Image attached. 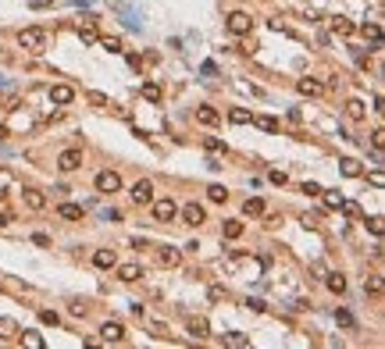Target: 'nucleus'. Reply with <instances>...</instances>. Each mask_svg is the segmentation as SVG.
Segmentation results:
<instances>
[{"mask_svg": "<svg viewBox=\"0 0 385 349\" xmlns=\"http://www.w3.org/2000/svg\"><path fill=\"white\" fill-rule=\"evenodd\" d=\"M18 47L40 54V50L47 47V32H43V29H22V32H18Z\"/></svg>", "mask_w": 385, "mask_h": 349, "instance_id": "f257e3e1", "label": "nucleus"}, {"mask_svg": "<svg viewBox=\"0 0 385 349\" xmlns=\"http://www.w3.org/2000/svg\"><path fill=\"white\" fill-rule=\"evenodd\" d=\"M150 214L157 224H168L178 217V207H175V200H150Z\"/></svg>", "mask_w": 385, "mask_h": 349, "instance_id": "f03ea898", "label": "nucleus"}, {"mask_svg": "<svg viewBox=\"0 0 385 349\" xmlns=\"http://www.w3.org/2000/svg\"><path fill=\"white\" fill-rule=\"evenodd\" d=\"M253 29V18L250 15H243V11H232V15H228V32H232V36H246Z\"/></svg>", "mask_w": 385, "mask_h": 349, "instance_id": "7ed1b4c3", "label": "nucleus"}, {"mask_svg": "<svg viewBox=\"0 0 385 349\" xmlns=\"http://www.w3.org/2000/svg\"><path fill=\"white\" fill-rule=\"evenodd\" d=\"M122 189V175L118 171H100L97 175V192H118Z\"/></svg>", "mask_w": 385, "mask_h": 349, "instance_id": "20e7f679", "label": "nucleus"}, {"mask_svg": "<svg viewBox=\"0 0 385 349\" xmlns=\"http://www.w3.org/2000/svg\"><path fill=\"white\" fill-rule=\"evenodd\" d=\"M132 200H136L139 207H150V200H153V182H150V178H139V182L132 185Z\"/></svg>", "mask_w": 385, "mask_h": 349, "instance_id": "39448f33", "label": "nucleus"}, {"mask_svg": "<svg viewBox=\"0 0 385 349\" xmlns=\"http://www.w3.org/2000/svg\"><path fill=\"white\" fill-rule=\"evenodd\" d=\"M57 168L61 171H75V168H82V150H61V157H57Z\"/></svg>", "mask_w": 385, "mask_h": 349, "instance_id": "423d86ee", "label": "nucleus"}, {"mask_svg": "<svg viewBox=\"0 0 385 349\" xmlns=\"http://www.w3.org/2000/svg\"><path fill=\"white\" fill-rule=\"evenodd\" d=\"M182 221L197 228V224H204V221H207V214H204V207H200V203H185V207H182Z\"/></svg>", "mask_w": 385, "mask_h": 349, "instance_id": "0eeeda50", "label": "nucleus"}, {"mask_svg": "<svg viewBox=\"0 0 385 349\" xmlns=\"http://www.w3.org/2000/svg\"><path fill=\"white\" fill-rule=\"evenodd\" d=\"M50 100H54L57 107H68V103L75 100V89H71V86H64V82H61V86H50Z\"/></svg>", "mask_w": 385, "mask_h": 349, "instance_id": "6e6552de", "label": "nucleus"}, {"mask_svg": "<svg viewBox=\"0 0 385 349\" xmlns=\"http://www.w3.org/2000/svg\"><path fill=\"white\" fill-rule=\"evenodd\" d=\"M100 335H104V342H122L125 338V328L118 321H104L100 324Z\"/></svg>", "mask_w": 385, "mask_h": 349, "instance_id": "1a4fd4ad", "label": "nucleus"}, {"mask_svg": "<svg viewBox=\"0 0 385 349\" xmlns=\"http://www.w3.org/2000/svg\"><path fill=\"white\" fill-rule=\"evenodd\" d=\"M197 122H200V125H218L221 114H218L211 103H204V107H197Z\"/></svg>", "mask_w": 385, "mask_h": 349, "instance_id": "9d476101", "label": "nucleus"}, {"mask_svg": "<svg viewBox=\"0 0 385 349\" xmlns=\"http://www.w3.org/2000/svg\"><path fill=\"white\" fill-rule=\"evenodd\" d=\"M139 96H143V100H150V103H161V96H164V93H161V86H157V82H143V86H139Z\"/></svg>", "mask_w": 385, "mask_h": 349, "instance_id": "9b49d317", "label": "nucleus"}, {"mask_svg": "<svg viewBox=\"0 0 385 349\" xmlns=\"http://www.w3.org/2000/svg\"><path fill=\"white\" fill-rule=\"evenodd\" d=\"M93 264L107 271V267H114V264H118V257H114V250H97V253H93Z\"/></svg>", "mask_w": 385, "mask_h": 349, "instance_id": "f8f14e48", "label": "nucleus"}, {"mask_svg": "<svg viewBox=\"0 0 385 349\" xmlns=\"http://www.w3.org/2000/svg\"><path fill=\"white\" fill-rule=\"evenodd\" d=\"M296 89H300L303 96H321V89H325V86H321V82H314V79H300V82H296Z\"/></svg>", "mask_w": 385, "mask_h": 349, "instance_id": "ddd939ff", "label": "nucleus"}, {"mask_svg": "<svg viewBox=\"0 0 385 349\" xmlns=\"http://www.w3.org/2000/svg\"><path fill=\"white\" fill-rule=\"evenodd\" d=\"M57 214H61L64 221H82V207H79V203H61Z\"/></svg>", "mask_w": 385, "mask_h": 349, "instance_id": "4468645a", "label": "nucleus"}, {"mask_svg": "<svg viewBox=\"0 0 385 349\" xmlns=\"http://www.w3.org/2000/svg\"><path fill=\"white\" fill-rule=\"evenodd\" d=\"M25 203H29L32 210H43V207H47V196H43L40 189H25Z\"/></svg>", "mask_w": 385, "mask_h": 349, "instance_id": "2eb2a0df", "label": "nucleus"}, {"mask_svg": "<svg viewBox=\"0 0 385 349\" xmlns=\"http://www.w3.org/2000/svg\"><path fill=\"white\" fill-rule=\"evenodd\" d=\"M243 231H246L243 221H225V224H221V236H225V239H239Z\"/></svg>", "mask_w": 385, "mask_h": 349, "instance_id": "dca6fc26", "label": "nucleus"}, {"mask_svg": "<svg viewBox=\"0 0 385 349\" xmlns=\"http://www.w3.org/2000/svg\"><path fill=\"white\" fill-rule=\"evenodd\" d=\"M118 278L122 282H136V278H143V271H139V264H122L118 267Z\"/></svg>", "mask_w": 385, "mask_h": 349, "instance_id": "f3484780", "label": "nucleus"}, {"mask_svg": "<svg viewBox=\"0 0 385 349\" xmlns=\"http://www.w3.org/2000/svg\"><path fill=\"white\" fill-rule=\"evenodd\" d=\"M118 11L125 15V25H129V29H143V15H136L129 4H118Z\"/></svg>", "mask_w": 385, "mask_h": 349, "instance_id": "a211bd4d", "label": "nucleus"}, {"mask_svg": "<svg viewBox=\"0 0 385 349\" xmlns=\"http://www.w3.org/2000/svg\"><path fill=\"white\" fill-rule=\"evenodd\" d=\"M243 214H246V217H260V214H264V200L250 196V200L243 203Z\"/></svg>", "mask_w": 385, "mask_h": 349, "instance_id": "6ab92c4d", "label": "nucleus"}, {"mask_svg": "<svg viewBox=\"0 0 385 349\" xmlns=\"http://www.w3.org/2000/svg\"><path fill=\"white\" fill-rule=\"evenodd\" d=\"M228 122H232V125H250V122H253V114L243 110V107H236V110H228Z\"/></svg>", "mask_w": 385, "mask_h": 349, "instance_id": "aec40b11", "label": "nucleus"}, {"mask_svg": "<svg viewBox=\"0 0 385 349\" xmlns=\"http://www.w3.org/2000/svg\"><path fill=\"white\" fill-rule=\"evenodd\" d=\"M346 114H350L353 122H364V118H367V110H364L360 100H350V103H346Z\"/></svg>", "mask_w": 385, "mask_h": 349, "instance_id": "412c9836", "label": "nucleus"}, {"mask_svg": "<svg viewBox=\"0 0 385 349\" xmlns=\"http://www.w3.org/2000/svg\"><path fill=\"white\" fill-rule=\"evenodd\" d=\"M325 285H328V292H335V296H342V292H346V278H342V275H328V282H325Z\"/></svg>", "mask_w": 385, "mask_h": 349, "instance_id": "4be33fe9", "label": "nucleus"}, {"mask_svg": "<svg viewBox=\"0 0 385 349\" xmlns=\"http://www.w3.org/2000/svg\"><path fill=\"white\" fill-rule=\"evenodd\" d=\"M339 168H342V175H346V178H357V175H360V164H357L353 157H346V161H339Z\"/></svg>", "mask_w": 385, "mask_h": 349, "instance_id": "5701e85b", "label": "nucleus"}, {"mask_svg": "<svg viewBox=\"0 0 385 349\" xmlns=\"http://www.w3.org/2000/svg\"><path fill=\"white\" fill-rule=\"evenodd\" d=\"M225 342H228V345H236V349H246V345H250V338H246L243 331H228Z\"/></svg>", "mask_w": 385, "mask_h": 349, "instance_id": "b1692460", "label": "nucleus"}, {"mask_svg": "<svg viewBox=\"0 0 385 349\" xmlns=\"http://www.w3.org/2000/svg\"><path fill=\"white\" fill-rule=\"evenodd\" d=\"M207 200H211V203H225V200H228L225 185H211V189H207Z\"/></svg>", "mask_w": 385, "mask_h": 349, "instance_id": "393cba45", "label": "nucleus"}, {"mask_svg": "<svg viewBox=\"0 0 385 349\" xmlns=\"http://www.w3.org/2000/svg\"><path fill=\"white\" fill-rule=\"evenodd\" d=\"M332 32H339V36H350V32H353V22H346V18H332Z\"/></svg>", "mask_w": 385, "mask_h": 349, "instance_id": "a878e982", "label": "nucleus"}, {"mask_svg": "<svg viewBox=\"0 0 385 349\" xmlns=\"http://www.w3.org/2000/svg\"><path fill=\"white\" fill-rule=\"evenodd\" d=\"M364 36L374 43V50H381V29H378V25H364Z\"/></svg>", "mask_w": 385, "mask_h": 349, "instance_id": "bb28decb", "label": "nucleus"}, {"mask_svg": "<svg viewBox=\"0 0 385 349\" xmlns=\"http://www.w3.org/2000/svg\"><path fill=\"white\" fill-rule=\"evenodd\" d=\"M178 260H182V253H178V250H161V264H164V267H175Z\"/></svg>", "mask_w": 385, "mask_h": 349, "instance_id": "cd10ccee", "label": "nucleus"}, {"mask_svg": "<svg viewBox=\"0 0 385 349\" xmlns=\"http://www.w3.org/2000/svg\"><path fill=\"white\" fill-rule=\"evenodd\" d=\"M189 335L204 338V335H207V321H200V317H197V321H189Z\"/></svg>", "mask_w": 385, "mask_h": 349, "instance_id": "c85d7f7f", "label": "nucleus"}, {"mask_svg": "<svg viewBox=\"0 0 385 349\" xmlns=\"http://www.w3.org/2000/svg\"><path fill=\"white\" fill-rule=\"evenodd\" d=\"M100 47H104V50H111V54H118V50H122V40H111V36H104Z\"/></svg>", "mask_w": 385, "mask_h": 349, "instance_id": "c756f323", "label": "nucleus"}, {"mask_svg": "<svg viewBox=\"0 0 385 349\" xmlns=\"http://www.w3.org/2000/svg\"><path fill=\"white\" fill-rule=\"evenodd\" d=\"M257 129H264V132H278V122H275V118H257Z\"/></svg>", "mask_w": 385, "mask_h": 349, "instance_id": "7c9ffc66", "label": "nucleus"}, {"mask_svg": "<svg viewBox=\"0 0 385 349\" xmlns=\"http://www.w3.org/2000/svg\"><path fill=\"white\" fill-rule=\"evenodd\" d=\"M335 321H339L342 328H353V314H346V310H335Z\"/></svg>", "mask_w": 385, "mask_h": 349, "instance_id": "2f4dec72", "label": "nucleus"}, {"mask_svg": "<svg viewBox=\"0 0 385 349\" xmlns=\"http://www.w3.org/2000/svg\"><path fill=\"white\" fill-rule=\"evenodd\" d=\"M204 146H207L211 153H225V143H221V139H204Z\"/></svg>", "mask_w": 385, "mask_h": 349, "instance_id": "473e14b6", "label": "nucleus"}, {"mask_svg": "<svg viewBox=\"0 0 385 349\" xmlns=\"http://www.w3.org/2000/svg\"><path fill=\"white\" fill-rule=\"evenodd\" d=\"M79 32H82V40H86V43H97V29H93V25H82Z\"/></svg>", "mask_w": 385, "mask_h": 349, "instance_id": "72a5a7b5", "label": "nucleus"}, {"mask_svg": "<svg viewBox=\"0 0 385 349\" xmlns=\"http://www.w3.org/2000/svg\"><path fill=\"white\" fill-rule=\"evenodd\" d=\"M40 321H43V324H57L61 317L54 314V310H40Z\"/></svg>", "mask_w": 385, "mask_h": 349, "instance_id": "f704fd0d", "label": "nucleus"}, {"mask_svg": "<svg viewBox=\"0 0 385 349\" xmlns=\"http://www.w3.org/2000/svg\"><path fill=\"white\" fill-rule=\"evenodd\" d=\"M364 289H367L371 296H378V292H381V282H378V278H367V282H364Z\"/></svg>", "mask_w": 385, "mask_h": 349, "instance_id": "c9c22d12", "label": "nucleus"}, {"mask_svg": "<svg viewBox=\"0 0 385 349\" xmlns=\"http://www.w3.org/2000/svg\"><path fill=\"white\" fill-rule=\"evenodd\" d=\"M25 342H29V345H36V349H43V338L36 335V331H25Z\"/></svg>", "mask_w": 385, "mask_h": 349, "instance_id": "e433bc0d", "label": "nucleus"}, {"mask_svg": "<svg viewBox=\"0 0 385 349\" xmlns=\"http://www.w3.org/2000/svg\"><path fill=\"white\" fill-rule=\"evenodd\" d=\"M303 192H307V196H321V185H318V182H307Z\"/></svg>", "mask_w": 385, "mask_h": 349, "instance_id": "4c0bfd02", "label": "nucleus"}, {"mask_svg": "<svg viewBox=\"0 0 385 349\" xmlns=\"http://www.w3.org/2000/svg\"><path fill=\"white\" fill-rule=\"evenodd\" d=\"M89 103H93V107H107V96H104V93H89Z\"/></svg>", "mask_w": 385, "mask_h": 349, "instance_id": "58836bf2", "label": "nucleus"}, {"mask_svg": "<svg viewBox=\"0 0 385 349\" xmlns=\"http://www.w3.org/2000/svg\"><path fill=\"white\" fill-rule=\"evenodd\" d=\"M367 228L374 231V236H381V217H367Z\"/></svg>", "mask_w": 385, "mask_h": 349, "instance_id": "ea45409f", "label": "nucleus"}, {"mask_svg": "<svg viewBox=\"0 0 385 349\" xmlns=\"http://www.w3.org/2000/svg\"><path fill=\"white\" fill-rule=\"evenodd\" d=\"M371 185H378V189L385 185V175H381V168H378V171H371Z\"/></svg>", "mask_w": 385, "mask_h": 349, "instance_id": "a19ab883", "label": "nucleus"}, {"mask_svg": "<svg viewBox=\"0 0 385 349\" xmlns=\"http://www.w3.org/2000/svg\"><path fill=\"white\" fill-rule=\"evenodd\" d=\"M267 178H271L275 185H285V171H271V175H267Z\"/></svg>", "mask_w": 385, "mask_h": 349, "instance_id": "79ce46f5", "label": "nucleus"}, {"mask_svg": "<svg viewBox=\"0 0 385 349\" xmlns=\"http://www.w3.org/2000/svg\"><path fill=\"white\" fill-rule=\"evenodd\" d=\"M371 143H374V150H381V143H385V132H381V129H378V132H374V136H371Z\"/></svg>", "mask_w": 385, "mask_h": 349, "instance_id": "37998d69", "label": "nucleus"}, {"mask_svg": "<svg viewBox=\"0 0 385 349\" xmlns=\"http://www.w3.org/2000/svg\"><path fill=\"white\" fill-rule=\"evenodd\" d=\"M104 221H122V214H118V210L111 207V210H104Z\"/></svg>", "mask_w": 385, "mask_h": 349, "instance_id": "c03bdc74", "label": "nucleus"}, {"mask_svg": "<svg viewBox=\"0 0 385 349\" xmlns=\"http://www.w3.org/2000/svg\"><path fill=\"white\" fill-rule=\"evenodd\" d=\"M32 8H36V11H43V8H50V0H32Z\"/></svg>", "mask_w": 385, "mask_h": 349, "instance_id": "a18cd8bd", "label": "nucleus"}, {"mask_svg": "<svg viewBox=\"0 0 385 349\" xmlns=\"http://www.w3.org/2000/svg\"><path fill=\"white\" fill-rule=\"evenodd\" d=\"M71 4H79V8H86V4H89V0H71Z\"/></svg>", "mask_w": 385, "mask_h": 349, "instance_id": "49530a36", "label": "nucleus"}, {"mask_svg": "<svg viewBox=\"0 0 385 349\" xmlns=\"http://www.w3.org/2000/svg\"><path fill=\"white\" fill-rule=\"evenodd\" d=\"M0 200H4V192H0Z\"/></svg>", "mask_w": 385, "mask_h": 349, "instance_id": "de8ad7c7", "label": "nucleus"}]
</instances>
